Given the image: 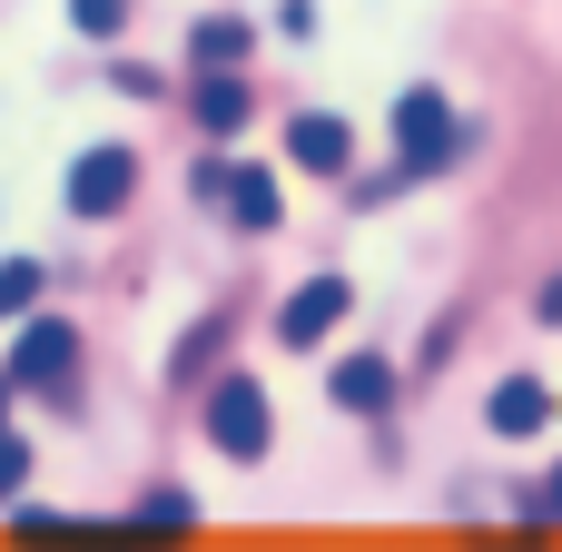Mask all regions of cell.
Masks as SVG:
<instances>
[{
	"label": "cell",
	"mask_w": 562,
	"mask_h": 552,
	"mask_svg": "<svg viewBox=\"0 0 562 552\" xmlns=\"http://www.w3.org/2000/svg\"><path fill=\"white\" fill-rule=\"evenodd\" d=\"M10 385H30V395H79V336L59 326V316H30L20 326V346H10Z\"/></svg>",
	"instance_id": "obj_1"
},
{
	"label": "cell",
	"mask_w": 562,
	"mask_h": 552,
	"mask_svg": "<svg viewBox=\"0 0 562 552\" xmlns=\"http://www.w3.org/2000/svg\"><path fill=\"white\" fill-rule=\"evenodd\" d=\"M395 138H405V178H435V168H454V148H464L445 89H405V99H395Z\"/></svg>",
	"instance_id": "obj_2"
},
{
	"label": "cell",
	"mask_w": 562,
	"mask_h": 552,
	"mask_svg": "<svg viewBox=\"0 0 562 552\" xmlns=\"http://www.w3.org/2000/svg\"><path fill=\"white\" fill-rule=\"evenodd\" d=\"M207 444H217L227 464H257V454H267V395H257V375H227V385L207 395Z\"/></svg>",
	"instance_id": "obj_3"
},
{
	"label": "cell",
	"mask_w": 562,
	"mask_h": 552,
	"mask_svg": "<svg viewBox=\"0 0 562 552\" xmlns=\"http://www.w3.org/2000/svg\"><path fill=\"white\" fill-rule=\"evenodd\" d=\"M346 306H356V286H346V277H306V286L277 306V346L316 356V336H336V326H346Z\"/></svg>",
	"instance_id": "obj_4"
},
{
	"label": "cell",
	"mask_w": 562,
	"mask_h": 552,
	"mask_svg": "<svg viewBox=\"0 0 562 552\" xmlns=\"http://www.w3.org/2000/svg\"><path fill=\"white\" fill-rule=\"evenodd\" d=\"M128 188H138V158H128V148H89V158L69 168V217H119Z\"/></svg>",
	"instance_id": "obj_5"
},
{
	"label": "cell",
	"mask_w": 562,
	"mask_h": 552,
	"mask_svg": "<svg viewBox=\"0 0 562 552\" xmlns=\"http://www.w3.org/2000/svg\"><path fill=\"white\" fill-rule=\"evenodd\" d=\"M484 425H494L504 444L543 435V425H553V385H533V375H504V385H494V405H484Z\"/></svg>",
	"instance_id": "obj_6"
},
{
	"label": "cell",
	"mask_w": 562,
	"mask_h": 552,
	"mask_svg": "<svg viewBox=\"0 0 562 552\" xmlns=\"http://www.w3.org/2000/svg\"><path fill=\"white\" fill-rule=\"evenodd\" d=\"M198 188H217V198L237 207V227H257V237L277 227V178H267V168H207Z\"/></svg>",
	"instance_id": "obj_7"
},
{
	"label": "cell",
	"mask_w": 562,
	"mask_h": 552,
	"mask_svg": "<svg viewBox=\"0 0 562 552\" xmlns=\"http://www.w3.org/2000/svg\"><path fill=\"white\" fill-rule=\"evenodd\" d=\"M326 395H336L346 415H385V405H395V365H385V356H346Z\"/></svg>",
	"instance_id": "obj_8"
},
{
	"label": "cell",
	"mask_w": 562,
	"mask_h": 552,
	"mask_svg": "<svg viewBox=\"0 0 562 552\" xmlns=\"http://www.w3.org/2000/svg\"><path fill=\"white\" fill-rule=\"evenodd\" d=\"M198 128L207 138H237L247 128V79L237 69H198Z\"/></svg>",
	"instance_id": "obj_9"
},
{
	"label": "cell",
	"mask_w": 562,
	"mask_h": 552,
	"mask_svg": "<svg viewBox=\"0 0 562 552\" xmlns=\"http://www.w3.org/2000/svg\"><path fill=\"white\" fill-rule=\"evenodd\" d=\"M286 148H296V168H346L356 138H346V119H316V109H306V119L286 128Z\"/></svg>",
	"instance_id": "obj_10"
},
{
	"label": "cell",
	"mask_w": 562,
	"mask_h": 552,
	"mask_svg": "<svg viewBox=\"0 0 562 552\" xmlns=\"http://www.w3.org/2000/svg\"><path fill=\"white\" fill-rule=\"evenodd\" d=\"M247 40H257L247 20H198V40H188V59H198V69H247Z\"/></svg>",
	"instance_id": "obj_11"
},
{
	"label": "cell",
	"mask_w": 562,
	"mask_h": 552,
	"mask_svg": "<svg viewBox=\"0 0 562 552\" xmlns=\"http://www.w3.org/2000/svg\"><path fill=\"white\" fill-rule=\"evenodd\" d=\"M69 20H79V40H119L128 0H69Z\"/></svg>",
	"instance_id": "obj_12"
},
{
	"label": "cell",
	"mask_w": 562,
	"mask_h": 552,
	"mask_svg": "<svg viewBox=\"0 0 562 552\" xmlns=\"http://www.w3.org/2000/svg\"><path fill=\"white\" fill-rule=\"evenodd\" d=\"M30 296H40V267H30V257H10V267H0V316H20Z\"/></svg>",
	"instance_id": "obj_13"
},
{
	"label": "cell",
	"mask_w": 562,
	"mask_h": 552,
	"mask_svg": "<svg viewBox=\"0 0 562 552\" xmlns=\"http://www.w3.org/2000/svg\"><path fill=\"white\" fill-rule=\"evenodd\" d=\"M20 484H30V444H10V435H0V504H10Z\"/></svg>",
	"instance_id": "obj_14"
},
{
	"label": "cell",
	"mask_w": 562,
	"mask_h": 552,
	"mask_svg": "<svg viewBox=\"0 0 562 552\" xmlns=\"http://www.w3.org/2000/svg\"><path fill=\"white\" fill-rule=\"evenodd\" d=\"M543 326H562V277H553V286H543Z\"/></svg>",
	"instance_id": "obj_15"
},
{
	"label": "cell",
	"mask_w": 562,
	"mask_h": 552,
	"mask_svg": "<svg viewBox=\"0 0 562 552\" xmlns=\"http://www.w3.org/2000/svg\"><path fill=\"white\" fill-rule=\"evenodd\" d=\"M543 514H562V464H553V484H543Z\"/></svg>",
	"instance_id": "obj_16"
},
{
	"label": "cell",
	"mask_w": 562,
	"mask_h": 552,
	"mask_svg": "<svg viewBox=\"0 0 562 552\" xmlns=\"http://www.w3.org/2000/svg\"><path fill=\"white\" fill-rule=\"evenodd\" d=\"M0 425H10V375H0Z\"/></svg>",
	"instance_id": "obj_17"
}]
</instances>
